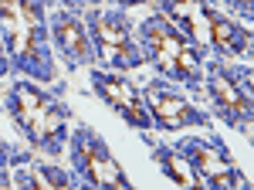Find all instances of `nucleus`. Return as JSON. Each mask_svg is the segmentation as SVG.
<instances>
[{
  "label": "nucleus",
  "instance_id": "14",
  "mask_svg": "<svg viewBox=\"0 0 254 190\" xmlns=\"http://www.w3.org/2000/svg\"><path fill=\"white\" fill-rule=\"evenodd\" d=\"M27 160H34L27 146H14V143L0 139V187H14V167L27 163Z\"/></svg>",
  "mask_w": 254,
  "mask_h": 190
},
{
  "label": "nucleus",
  "instance_id": "16",
  "mask_svg": "<svg viewBox=\"0 0 254 190\" xmlns=\"http://www.w3.org/2000/svg\"><path fill=\"white\" fill-rule=\"evenodd\" d=\"M105 0H51V7H68V10H88V7H102Z\"/></svg>",
  "mask_w": 254,
  "mask_h": 190
},
{
  "label": "nucleus",
  "instance_id": "8",
  "mask_svg": "<svg viewBox=\"0 0 254 190\" xmlns=\"http://www.w3.org/2000/svg\"><path fill=\"white\" fill-rule=\"evenodd\" d=\"M139 89H142V102L149 109L156 133H190V129H210L214 126V115L207 109H200L193 102V95H187L166 78L153 75Z\"/></svg>",
  "mask_w": 254,
  "mask_h": 190
},
{
  "label": "nucleus",
  "instance_id": "13",
  "mask_svg": "<svg viewBox=\"0 0 254 190\" xmlns=\"http://www.w3.org/2000/svg\"><path fill=\"white\" fill-rule=\"evenodd\" d=\"M146 139V146H149V156H153V163L159 167V173L170 180V184H176V187H190L196 190L200 187V180H196L193 167L176 153L173 143H159V139H153V136H142Z\"/></svg>",
  "mask_w": 254,
  "mask_h": 190
},
{
  "label": "nucleus",
  "instance_id": "12",
  "mask_svg": "<svg viewBox=\"0 0 254 190\" xmlns=\"http://www.w3.org/2000/svg\"><path fill=\"white\" fill-rule=\"evenodd\" d=\"M78 173L75 170H64L58 163H51V156L44 160H27L14 167V187H27V190H68V187H78Z\"/></svg>",
  "mask_w": 254,
  "mask_h": 190
},
{
  "label": "nucleus",
  "instance_id": "5",
  "mask_svg": "<svg viewBox=\"0 0 254 190\" xmlns=\"http://www.w3.org/2000/svg\"><path fill=\"white\" fill-rule=\"evenodd\" d=\"M203 95L210 98L214 115L227 129L251 136V122H254V72H251V61L207 58V65H203Z\"/></svg>",
  "mask_w": 254,
  "mask_h": 190
},
{
  "label": "nucleus",
  "instance_id": "10",
  "mask_svg": "<svg viewBox=\"0 0 254 190\" xmlns=\"http://www.w3.org/2000/svg\"><path fill=\"white\" fill-rule=\"evenodd\" d=\"M92 89L95 95L112 109V112L136 133H156L149 109L142 102V89H139L126 72H109V68H92Z\"/></svg>",
  "mask_w": 254,
  "mask_h": 190
},
{
  "label": "nucleus",
  "instance_id": "9",
  "mask_svg": "<svg viewBox=\"0 0 254 190\" xmlns=\"http://www.w3.org/2000/svg\"><path fill=\"white\" fill-rule=\"evenodd\" d=\"M68 156H71V170L78 173L81 184H88V187L132 190V180L126 177L122 163L116 160V153L109 150V143L88 122H78L68 133Z\"/></svg>",
  "mask_w": 254,
  "mask_h": 190
},
{
  "label": "nucleus",
  "instance_id": "7",
  "mask_svg": "<svg viewBox=\"0 0 254 190\" xmlns=\"http://www.w3.org/2000/svg\"><path fill=\"white\" fill-rule=\"evenodd\" d=\"M176 153L193 167L200 187L210 190H248L251 177L237 167L234 153L227 150V143L220 136H180L173 143Z\"/></svg>",
  "mask_w": 254,
  "mask_h": 190
},
{
  "label": "nucleus",
  "instance_id": "3",
  "mask_svg": "<svg viewBox=\"0 0 254 190\" xmlns=\"http://www.w3.org/2000/svg\"><path fill=\"white\" fill-rule=\"evenodd\" d=\"M156 7L159 14H166L210 58L251 61V51H254L251 24H241L224 7H217L214 0H156Z\"/></svg>",
  "mask_w": 254,
  "mask_h": 190
},
{
  "label": "nucleus",
  "instance_id": "18",
  "mask_svg": "<svg viewBox=\"0 0 254 190\" xmlns=\"http://www.w3.org/2000/svg\"><path fill=\"white\" fill-rule=\"evenodd\" d=\"M116 7H122V10H129V7H142V3H149V0H112Z\"/></svg>",
  "mask_w": 254,
  "mask_h": 190
},
{
  "label": "nucleus",
  "instance_id": "15",
  "mask_svg": "<svg viewBox=\"0 0 254 190\" xmlns=\"http://www.w3.org/2000/svg\"><path fill=\"white\" fill-rule=\"evenodd\" d=\"M231 17H237L241 24H251L254 20V0H217Z\"/></svg>",
  "mask_w": 254,
  "mask_h": 190
},
{
  "label": "nucleus",
  "instance_id": "1",
  "mask_svg": "<svg viewBox=\"0 0 254 190\" xmlns=\"http://www.w3.org/2000/svg\"><path fill=\"white\" fill-rule=\"evenodd\" d=\"M3 112L10 115V122L17 126L24 143L41 156L58 160L68 150V122L71 109L61 98V85L51 92L34 78H14L3 92Z\"/></svg>",
  "mask_w": 254,
  "mask_h": 190
},
{
  "label": "nucleus",
  "instance_id": "11",
  "mask_svg": "<svg viewBox=\"0 0 254 190\" xmlns=\"http://www.w3.org/2000/svg\"><path fill=\"white\" fill-rule=\"evenodd\" d=\"M48 31H51V48H55V55L61 58L64 68L95 65V48H92L88 27L81 20V10L51 7L48 10Z\"/></svg>",
  "mask_w": 254,
  "mask_h": 190
},
{
  "label": "nucleus",
  "instance_id": "2",
  "mask_svg": "<svg viewBox=\"0 0 254 190\" xmlns=\"http://www.w3.org/2000/svg\"><path fill=\"white\" fill-rule=\"evenodd\" d=\"M48 10L51 0H0V38L10 55V75L34 78L41 85L58 82Z\"/></svg>",
  "mask_w": 254,
  "mask_h": 190
},
{
  "label": "nucleus",
  "instance_id": "4",
  "mask_svg": "<svg viewBox=\"0 0 254 190\" xmlns=\"http://www.w3.org/2000/svg\"><path fill=\"white\" fill-rule=\"evenodd\" d=\"M136 34L142 44V55H146V65H153L159 78L173 82L187 95H203V65L210 55L193 38H187L159 10L149 14L142 24H136Z\"/></svg>",
  "mask_w": 254,
  "mask_h": 190
},
{
  "label": "nucleus",
  "instance_id": "6",
  "mask_svg": "<svg viewBox=\"0 0 254 190\" xmlns=\"http://www.w3.org/2000/svg\"><path fill=\"white\" fill-rule=\"evenodd\" d=\"M88 38L95 48V61L109 72H136L146 65L142 44L136 34V20L122 7H88L81 10Z\"/></svg>",
  "mask_w": 254,
  "mask_h": 190
},
{
  "label": "nucleus",
  "instance_id": "17",
  "mask_svg": "<svg viewBox=\"0 0 254 190\" xmlns=\"http://www.w3.org/2000/svg\"><path fill=\"white\" fill-rule=\"evenodd\" d=\"M10 75V55H7V44H3V38H0V82Z\"/></svg>",
  "mask_w": 254,
  "mask_h": 190
}]
</instances>
